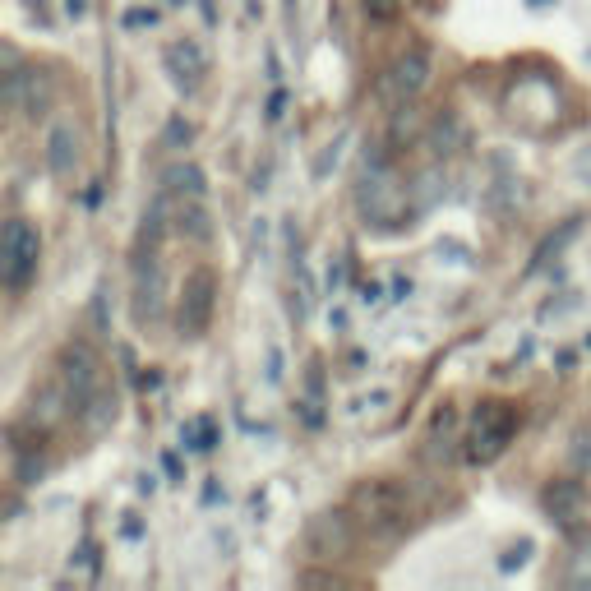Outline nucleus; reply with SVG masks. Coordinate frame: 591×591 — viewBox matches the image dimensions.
<instances>
[{"mask_svg":"<svg viewBox=\"0 0 591 591\" xmlns=\"http://www.w3.org/2000/svg\"><path fill=\"white\" fill-rule=\"evenodd\" d=\"M347 508L356 513V522H361L370 536H384V541L402 536V531L411 527V518H416V499H411V490L402 481H393V476L361 481L351 490Z\"/></svg>","mask_w":591,"mask_h":591,"instance_id":"obj_1","label":"nucleus"},{"mask_svg":"<svg viewBox=\"0 0 591 591\" xmlns=\"http://www.w3.org/2000/svg\"><path fill=\"white\" fill-rule=\"evenodd\" d=\"M513 435H518V407L513 402H481L471 411L467 435H462V458L471 467H490L495 458L508 453Z\"/></svg>","mask_w":591,"mask_h":591,"instance_id":"obj_2","label":"nucleus"},{"mask_svg":"<svg viewBox=\"0 0 591 591\" xmlns=\"http://www.w3.org/2000/svg\"><path fill=\"white\" fill-rule=\"evenodd\" d=\"M361 213L365 222H374V227H402V218H407V185L398 181V171H393V162L388 157H365V171H361Z\"/></svg>","mask_w":591,"mask_h":591,"instance_id":"obj_3","label":"nucleus"},{"mask_svg":"<svg viewBox=\"0 0 591 591\" xmlns=\"http://www.w3.org/2000/svg\"><path fill=\"white\" fill-rule=\"evenodd\" d=\"M430 74H435V65H430V51H425V47H407L398 61L379 74V102H384L388 111L416 107V97L430 88Z\"/></svg>","mask_w":591,"mask_h":591,"instance_id":"obj_4","label":"nucleus"},{"mask_svg":"<svg viewBox=\"0 0 591 591\" xmlns=\"http://www.w3.org/2000/svg\"><path fill=\"white\" fill-rule=\"evenodd\" d=\"M37 259H42V236L33 231V222L10 218L0 231V282L10 291H24L37 273Z\"/></svg>","mask_w":591,"mask_h":591,"instance_id":"obj_5","label":"nucleus"},{"mask_svg":"<svg viewBox=\"0 0 591 591\" xmlns=\"http://www.w3.org/2000/svg\"><path fill=\"white\" fill-rule=\"evenodd\" d=\"M356 513L351 508H324V513H314L310 522H305V555L310 559H338L351 550V541H356Z\"/></svg>","mask_w":591,"mask_h":591,"instance_id":"obj_6","label":"nucleus"},{"mask_svg":"<svg viewBox=\"0 0 591 591\" xmlns=\"http://www.w3.org/2000/svg\"><path fill=\"white\" fill-rule=\"evenodd\" d=\"M56 379L65 384V393H70V402H74L70 411L79 416V411L102 393V365H97L93 347H88V342H70V347L61 351V361H56Z\"/></svg>","mask_w":591,"mask_h":591,"instance_id":"obj_7","label":"nucleus"},{"mask_svg":"<svg viewBox=\"0 0 591 591\" xmlns=\"http://www.w3.org/2000/svg\"><path fill=\"white\" fill-rule=\"evenodd\" d=\"M162 305H167V273H162L157 245H148L134 259V319L153 324V319H162Z\"/></svg>","mask_w":591,"mask_h":591,"instance_id":"obj_8","label":"nucleus"},{"mask_svg":"<svg viewBox=\"0 0 591 591\" xmlns=\"http://www.w3.org/2000/svg\"><path fill=\"white\" fill-rule=\"evenodd\" d=\"M213 296H218V282H213V273H208V268L190 273V282H185V296H181V314H176V324H181L185 338H199V333H208V324H213Z\"/></svg>","mask_w":591,"mask_h":591,"instance_id":"obj_9","label":"nucleus"},{"mask_svg":"<svg viewBox=\"0 0 591 591\" xmlns=\"http://www.w3.org/2000/svg\"><path fill=\"white\" fill-rule=\"evenodd\" d=\"M162 65H167L171 84L181 88V93H194L208 74V51L199 47L194 37H176V42H167V51H162Z\"/></svg>","mask_w":591,"mask_h":591,"instance_id":"obj_10","label":"nucleus"},{"mask_svg":"<svg viewBox=\"0 0 591 591\" xmlns=\"http://www.w3.org/2000/svg\"><path fill=\"white\" fill-rule=\"evenodd\" d=\"M587 508H591V495L578 476H564V481H555L550 490H545V513H550V522L564 527V531L578 527V522L587 518Z\"/></svg>","mask_w":591,"mask_h":591,"instance_id":"obj_11","label":"nucleus"},{"mask_svg":"<svg viewBox=\"0 0 591 591\" xmlns=\"http://www.w3.org/2000/svg\"><path fill=\"white\" fill-rule=\"evenodd\" d=\"M79 162H84V139H79V130L74 125H51L47 134V171L56 176V181H70L74 171H79Z\"/></svg>","mask_w":591,"mask_h":591,"instance_id":"obj_12","label":"nucleus"},{"mask_svg":"<svg viewBox=\"0 0 591 591\" xmlns=\"http://www.w3.org/2000/svg\"><path fill=\"white\" fill-rule=\"evenodd\" d=\"M162 185H167V190H176V194H185V199H204L208 176L194 167V162H171V167L162 171Z\"/></svg>","mask_w":591,"mask_h":591,"instance_id":"obj_13","label":"nucleus"},{"mask_svg":"<svg viewBox=\"0 0 591 591\" xmlns=\"http://www.w3.org/2000/svg\"><path fill=\"white\" fill-rule=\"evenodd\" d=\"M462 144H467V130H462L458 111H439L435 125H430V148H435L439 157H448V153H458Z\"/></svg>","mask_w":591,"mask_h":591,"instance_id":"obj_14","label":"nucleus"},{"mask_svg":"<svg viewBox=\"0 0 591 591\" xmlns=\"http://www.w3.org/2000/svg\"><path fill=\"white\" fill-rule=\"evenodd\" d=\"M453 444H462L458 439V411L439 407L435 416H430V453H448Z\"/></svg>","mask_w":591,"mask_h":591,"instance_id":"obj_15","label":"nucleus"},{"mask_svg":"<svg viewBox=\"0 0 591 591\" xmlns=\"http://www.w3.org/2000/svg\"><path fill=\"white\" fill-rule=\"evenodd\" d=\"M181 444L190 448V453H213V448H218V425L208 421V416H194V421L181 425Z\"/></svg>","mask_w":591,"mask_h":591,"instance_id":"obj_16","label":"nucleus"},{"mask_svg":"<svg viewBox=\"0 0 591 591\" xmlns=\"http://www.w3.org/2000/svg\"><path fill=\"white\" fill-rule=\"evenodd\" d=\"M568 587H591V541L582 545L578 555L568 559V573H564Z\"/></svg>","mask_w":591,"mask_h":591,"instance_id":"obj_17","label":"nucleus"},{"mask_svg":"<svg viewBox=\"0 0 591 591\" xmlns=\"http://www.w3.org/2000/svg\"><path fill=\"white\" fill-rule=\"evenodd\" d=\"M568 236H578V222H568V227L559 231V236H550V241H545L541 250H536V264H531V268H545V264H550V254H559V250H564V241H568Z\"/></svg>","mask_w":591,"mask_h":591,"instance_id":"obj_18","label":"nucleus"},{"mask_svg":"<svg viewBox=\"0 0 591 591\" xmlns=\"http://www.w3.org/2000/svg\"><path fill=\"white\" fill-rule=\"evenodd\" d=\"M194 139V125L185 121V116H171L167 121V148H185Z\"/></svg>","mask_w":591,"mask_h":591,"instance_id":"obj_19","label":"nucleus"},{"mask_svg":"<svg viewBox=\"0 0 591 591\" xmlns=\"http://www.w3.org/2000/svg\"><path fill=\"white\" fill-rule=\"evenodd\" d=\"M361 5H365L370 19H379V24H388V19H398L402 14V0H361Z\"/></svg>","mask_w":591,"mask_h":591,"instance_id":"obj_20","label":"nucleus"},{"mask_svg":"<svg viewBox=\"0 0 591 591\" xmlns=\"http://www.w3.org/2000/svg\"><path fill=\"white\" fill-rule=\"evenodd\" d=\"M573 462H578L582 471L591 467V425H582L578 435H573Z\"/></svg>","mask_w":591,"mask_h":591,"instance_id":"obj_21","label":"nucleus"},{"mask_svg":"<svg viewBox=\"0 0 591 591\" xmlns=\"http://www.w3.org/2000/svg\"><path fill=\"white\" fill-rule=\"evenodd\" d=\"M527 555H531V541H518V545H513V550H508L504 559H499V568H504V573H508V568L527 564Z\"/></svg>","mask_w":591,"mask_h":591,"instance_id":"obj_22","label":"nucleus"},{"mask_svg":"<svg viewBox=\"0 0 591 591\" xmlns=\"http://www.w3.org/2000/svg\"><path fill=\"white\" fill-rule=\"evenodd\" d=\"M125 24H130V28H153L157 24V10H125Z\"/></svg>","mask_w":591,"mask_h":591,"instance_id":"obj_23","label":"nucleus"},{"mask_svg":"<svg viewBox=\"0 0 591 591\" xmlns=\"http://www.w3.org/2000/svg\"><path fill=\"white\" fill-rule=\"evenodd\" d=\"M578 176H582V181L591 185V144H587V148H582V153H578Z\"/></svg>","mask_w":591,"mask_h":591,"instance_id":"obj_24","label":"nucleus"},{"mask_svg":"<svg viewBox=\"0 0 591 591\" xmlns=\"http://www.w3.org/2000/svg\"><path fill=\"white\" fill-rule=\"evenodd\" d=\"M282 107H287V97L273 93V102H268V121H282Z\"/></svg>","mask_w":591,"mask_h":591,"instance_id":"obj_25","label":"nucleus"},{"mask_svg":"<svg viewBox=\"0 0 591 591\" xmlns=\"http://www.w3.org/2000/svg\"><path fill=\"white\" fill-rule=\"evenodd\" d=\"M65 14H70V19H84V14H88V0H65Z\"/></svg>","mask_w":591,"mask_h":591,"instance_id":"obj_26","label":"nucleus"},{"mask_svg":"<svg viewBox=\"0 0 591 591\" xmlns=\"http://www.w3.org/2000/svg\"><path fill=\"white\" fill-rule=\"evenodd\" d=\"M162 5H171V10H176V5H185V0H162Z\"/></svg>","mask_w":591,"mask_h":591,"instance_id":"obj_27","label":"nucleus"}]
</instances>
